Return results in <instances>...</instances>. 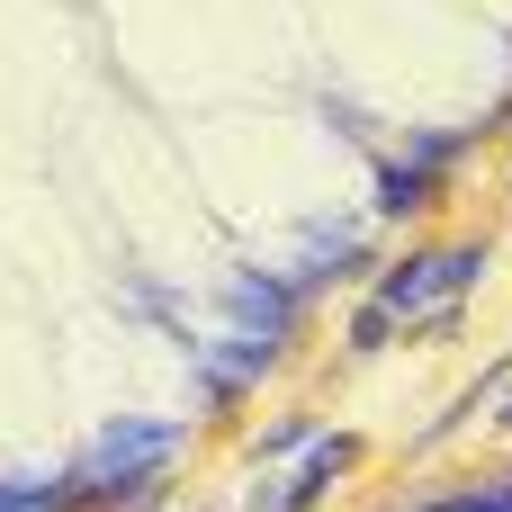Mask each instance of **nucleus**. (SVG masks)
Returning <instances> with one entry per match:
<instances>
[{
  "mask_svg": "<svg viewBox=\"0 0 512 512\" xmlns=\"http://www.w3.org/2000/svg\"><path fill=\"white\" fill-rule=\"evenodd\" d=\"M351 261H360V225H333V234H315V243H306V261H297L288 279H297V288H324V279H342Z\"/></svg>",
  "mask_w": 512,
  "mask_h": 512,
  "instance_id": "obj_5",
  "label": "nucleus"
},
{
  "mask_svg": "<svg viewBox=\"0 0 512 512\" xmlns=\"http://www.w3.org/2000/svg\"><path fill=\"white\" fill-rule=\"evenodd\" d=\"M459 144H468V135H414L405 162H378V216H414V207H432V189H441V171L459 162Z\"/></svg>",
  "mask_w": 512,
  "mask_h": 512,
  "instance_id": "obj_2",
  "label": "nucleus"
},
{
  "mask_svg": "<svg viewBox=\"0 0 512 512\" xmlns=\"http://www.w3.org/2000/svg\"><path fill=\"white\" fill-rule=\"evenodd\" d=\"M297 315H306V288L279 279V270H270V279H234V297H225V324H234L243 342H270V351L288 342Z\"/></svg>",
  "mask_w": 512,
  "mask_h": 512,
  "instance_id": "obj_3",
  "label": "nucleus"
},
{
  "mask_svg": "<svg viewBox=\"0 0 512 512\" xmlns=\"http://www.w3.org/2000/svg\"><path fill=\"white\" fill-rule=\"evenodd\" d=\"M477 270H486V243H441V252H405V261H387L378 270V306L405 324V315H423V306H450L459 288H477Z\"/></svg>",
  "mask_w": 512,
  "mask_h": 512,
  "instance_id": "obj_1",
  "label": "nucleus"
},
{
  "mask_svg": "<svg viewBox=\"0 0 512 512\" xmlns=\"http://www.w3.org/2000/svg\"><path fill=\"white\" fill-rule=\"evenodd\" d=\"M351 459H360V441H351V432H333V441H315V450H306V468L288 477V495H279V512H315L324 495H333V477H342Z\"/></svg>",
  "mask_w": 512,
  "mask_h": 512,
  "instance_id": "obj_4",
  "label": "nucleus"
},
{
  "mask_svg": "<svg viewBox=\"0 0 512 512\" xmlns=\"http://www.w3.org/2000/svg\"><path fill=\"white\" fill-rule=\"evenodd\" d=\"M315 441V423H279V432H261V468H279V459H297Z\"/></svg>",
  "mask_w": 512,
  "mask_h": 512,
  "instance_id": "obj_8",
  "label": "nucleus"
},
{
  "mask_svg": "<svg viewBox=\"0 0 512 512\" xmlns=\"http://www.w3.org/2000/svg\"><path fill=\"white\" fill-rule=\"evenodd\" d=\"M387 342H396V315H387V306H378V297H369V306H360V315H351V351H360V360H369V351H387Z\"/></svg>",
  "mask_w": 512,
  "mask_h": 512,
  "instance_id": "obj_7",
  "label": "nucleus"
},
{
  "mask_svg": "<svg viewBox=\"0 0 512 512\" xmlns=\"http://www.w3.org/2000/svg\"><path fill=\"white\" fill-rule=\"evenodd\" d=\"M504 423H512V396H504Z\"/></svg>",
  "mask_w": 512,
  "mask_h": 512,
  "instance_id": "obj_9",
  "label": "nucleus"
},
{
  "mask_svg": "<svg viewBox=\"0 0 512 512\" xmlns=\"http://www.w3.org/2000/svg\"><path fill=\"white\" fill-rule=\"evenodd\" d=\"M0 512H72V486L63 477H18V486H0Z\"/></svg>",
  "mask_w": 512,
  "mask_h": 512,
  "instance_id": "obj_6",
  "label": "nucleus"
}]
</instances>
